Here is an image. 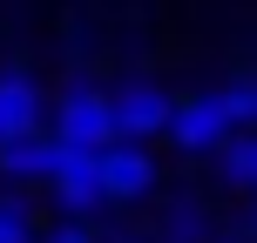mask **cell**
<instances>
[{
	"label": "cell",
	"instance_id": "9c48e42d",
	"mask_svg": "<svg viewBox=\"0 0 257 243\" xmlns=\"http://www.w3.org/2000/svg\"><path fill=\"white\" fill-rule=\"evenodd\" d=\"M223 95H230V115H237V128H257V75H237Z\"/></svg>",
	"mask_w": 257,
	"mask_h": 243
},
{
	"label": "cell",
	"instance_id": "3957f363",
	"mask_svg": "<svg viewBox=\"0 0 257 243\" xmlns=\"http://www.w3.org/2000/svg\"><path fill=\"white\" fill-rule=\"evenodd\" d=\"M108 95H115V135H128V142H156V135H169L176 95H169L163 81L136 75V81H122V88H108Z\"/></svg>",
	"mask_w": 257,
	"mask_h": 243
},
{
	"label": "cell",
	"instance_id": "277c9868",
	"mask_svg": "<svg viewBox=\"0 0 257 243\" xmlns=\"http://www.w3.org/2000/svg\"><path fill=\"white\" fill-rule=\"evenodd\" d=\"M48 189H54V203H61L68 216H88V209H102V203H108V182H102V149H68Z\"/></svg>",
	"mask_w": 257,
	"mask_h": 243
},
{
	"label": "cell",
	"instance_id": "8fae6325",
	"mask_svg": "<svg viewBox=\"0 0 257 243\" xmlns=\"http://www.w3.org/2000/svg\"><path fill=\"white\" fill-rule=\"evenodd\" d=\"M41 243H95V230H88L81 216H68V223H54V230L41 236Z\"/></svg>",
	"mask_w": 257,
	"mask_h": 243
},
{
	"label": "cell",
	"instance_id": "6da1fadb",
	"mask_svg": "<svg viewBox=\"0 0 257 243\" xmlns=\"http://www.w3.org/2000/svg\"><path fill=\"white\" fill-rule=\"evenodd\" d=\"M230 135H237V115H230V95H223V88L176 95V115H169V142H176L183 155H217Z\"/></svg>",
	"mask_w": 257,
	"mask_h": 243
},
{
	"label": "cell",
	"instance_id": "52a82bcc",
	"mask_svg": "<svg viewBox=\"0 0 257 243\" xmlns=\"http://www.w3.org/2000/svg\"><path fill=\"white\" fill-rule=\"evenodd\" d=\"M41 128V81L27 68H0V142Z\"/></svg>",
	"mask_w": 257,
	"mask_h": 243
},
{
	"label": "cell",
	"instance_id": "ba28073f",
	"mask_svg": "<svg viewBox=\"0 0 257 243\" xmlns=\"http://www.w3.org/2000/svg\"><path fill=\"white\" fill-rule=\"evenodd\" d=\"M217 155H223V176H230L237 189H257V128H237Z\"/></svg>",
	"mask_w": 257,
	"mask_h": 243
},
{
	"label": "cell",
	"instance_id": "7a4b0ae2",
	"mask_svg": "<svg viewBox=\"0 0 257 243\" xmlns=\"http://www.w3.org/2000/svg\"><path fill=\"white\" fill-rule=\"evenodd\" d=\"M54 135L68 149H108L115 142V95L95 88V81H75L61 95V108H54Z\"/></svg>",
	"mask_w": 257,
	"mask_h": 243
},
{
	"label": "cell",
	"instance_id": "30bf717a",
	"mask_svg": "<svg viewBox=\"0 0 257 243\" xmlns=\"http://www.w3.org/2000/svg\"><path fill=\"white\" fill-rule=\"evenodd\" d=\"M0 243H34V216L14 196H0Z\"/></svg>",
	"mask_w": 257,
	"mask_h": 243
},
{
	"label": "cell",
	"instance_id": "8992f818",
	"mask_svg": "<svg viewBox=\"0 0 257 243\" xmlns=\"http://www.w3.org/2000/svg\"><path fill=\"white\" fill-rule=\"evenodd\" d=\"M102 182H108V203H142V196L156 189V155L142 149V142L115 135L102 149Z\"/></svg>",
	"mask_w": 257,
	"mask_h": 243
},
{
	"label": "cell",
	"instance_id": "4fadbf2b",
	"mask_svg": "<svg viewBox=\"0 0 257 243\" xmlns=\"http://www.w3.org/2000/svg\"><path fill=\"white\" fill-rule=\"evenodd\" d=\"M250 223H257V216H250Z\"/></svg>",
	"mask_w": 257,
	"mask_h": 243
},
{
	"label": "cell",
	"instance_id": "7c38bea8",
	"mask_svg": "<svg viewBox=\"0 0 257 243\" xmlns=\"http://www.w3.org/2000/svg\"><path fill=\"white\" fill-rule=\"evenodd\" d=\"M223 243H244V236H223Z\"/></svg>",
	"mask_w": 257,
	"mask_h": 243
},
{
	"label": "cell",
	"instance_id": "5b68a950",
	"mask_svg": "<svg viewBox=\"0 0 257 243\" xmlns=\"http://www.w3.org/2000/svg\"><path fill=\"white\" fill-rule=\"evenodd\" d=\"M61 155H68V142L54 135V128H27V135L0 142V176L7 182H54Z\"/></svg>",
	"mask_w": 257,
	"mask_h": 243
}]
</instances>
